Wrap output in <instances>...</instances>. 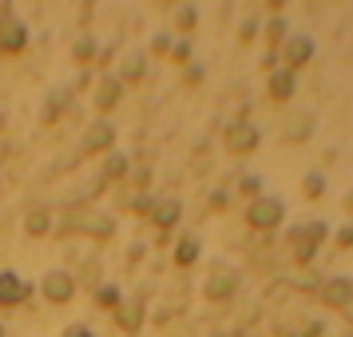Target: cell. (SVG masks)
<instances>
[{"label":"cell","mask_w":353,"mask_h":337,"mask_svg":"<svg viewBox=\"0 0 353 337\" xmlns=\"http://www.w3.org/2000/svg\"><path fill=\"white\" fill-rule=\"evenodd\" d=\"M88 88H92V72L83 68V72H80V80H76V88H72V92H88Z\"/></svg>","instance_id":"36"},{"label":"cell","mask_w":353,"mask_h":337,"mask_svg":"<svg viewBox=\"0 0 353 337\" xmlns=\"http://www.w3.org/2000/svg\"><path fill=\"white\" fill-rule=\"evenodd\" d=\"M294 88H298V76H294L290 68H274L270 80H266V96H270L274 103H286V99L294 96Z\"/></svg>","instance_id":"13"},{"label":"cell","mask_w":353,"mask_h":337,"mask_svg":"<svg viewBox=\"0 0 353 337\" xmlns=\"http://www.w3.org/2000/svg\"><path fill=\"white\" fill-rule=\"evenodd\" d=\"M139 258H143V242H135V246L128 250V262H139Z\"/></svg>","instance_id":"39"},{"label":"cell","mask_w":353,"mask_h":337,"mask_svg":"<svg viewBox=\"0 0 353 337\" xmlns=\"http://www.w3.org/2000/svg\"><path fill=\"white\" fill-rule=\"evenodd\" d=\"M28 48V28L12 17V0H0V56H20Z\"/></svg>","instance_id":"3"},{"label":"cell","mask_w":353,"mask_h":337,"mask_svg":"<svg viewBox=\"0 0 353 337\" xmlns=\"http://www.w3.org/2000/svg\"><path fill=\"white\" fill-rule=\"evenodd\" d=\"M282 4H286V0H266V8H274V12H282Z\"/></svg>","instance_id":"40"},{"label":"cell","mask_w":353,"mask_h":337,"mask_svg":"<svg viewBox=\"0 0 353 337\" xmlns=\"http://www.w3.org/2000/svg\"><path fill=\"white\" fill-rule=\"evenodd\" d=\"M262 36H266V52H278L282 44H286V20L282 17H270L266 20V28H262Z\"/></svg>","instance_id":"20"},{"label":"cell","mask_w":353,"mask_h":337,"mask_svg":"<svg viewBox=\"0 0 353 337\" xmlns=\"http://www.w3.org/2000/svg\"><path fill=\"white\" fill-rule=\"evenodd\" d=\"M278 56H282V64L294 72V68H302V64H310V56H314V40L305 32H298V36H286V44L278 48Z\"/></svg>","instance_id":"12"},{"label":"cell","mask_w":353,"mask_h":337,"mask_svg":"<svg viewBox=\"0 0 353 337\" xmlns=\"http://www.w3.org/2000/svg\"><path fill=\"white\" fill-rule=\"evenodd\" d=\"M151 207H155V203H151L147 194H135V198L128 203V210H135V214H151Z\"/></svg>","instance_id":"31"},{"label":"cell","mask_w":353,"mask_h":337,"mask_svg":"<svg viewBox=\"0 0 353 337\" xmlns=\"http://www.w3.org/2000/svg\"><path fill=\"white\" fill-rule=\"evenodd\" d=\"M318 334H321V321H314V318L290 321L286 329H282V337H318Z\"/></svg>","instance_id":"24"},{"label":"cell","mask_w":353,"mask_h":337,"mask_svg":"<svg viewBox=\"0 0 353 337\" xmlns=\"http://www.w3.org/2000/svg\"><path fill=\"white\" fill-rule=\"evenodd\" d=\"M234 289H239V274L226 270V266H214L210 278L203 282V294H207L210 302H226V298H234Z\"/></svg>","instance_id":"7"},{"label":"cell","mask_w":353,"mask_h":337,"mask_svg":"<svg viewBox=\"0 0 353 337\" xmlns=\"http://www.w3.org/2000/svg\"><path fill=\"white\" fill-rule=\"evenodd\" d=\"M60 234H92V238L108 242L115 234V218L112 214H103V210H80V214L64 218Z\"/></svg>","instance_id":"1"},{"label":"cell","mask_w":353,"mask_h":337,"mask_svg":"<svg viewBox=\"0 0 353 337\" xmlns=\"http://www.w3.org/2000/svg\"><path fill=\"white\" fill-rule=\"evenodd\" d=\"M40 294H44V302H52V305H68L76 298V274L72 270H48L40 278Z\"/></svg>","instance_id":"5"},{"label":"cell","mask_w":353,"mask_h":337,"mask_svg":"<svg viewBox=\"0 0 353 337\" xmlns=\"http://www.w3.org/2000/svg\"><path fill=\"white\" fill-rule=\"evenodd\" d=\"M115 321H119V329L135 334V329L143 325V302H139V298H131V302H119V305H115Z\"/></svg>","instance_id":"14"},{"label":"cell","mask_w":353,"mask_h":337,"mask_svg":"<svg viewBox=\"0 0 353 337\" xmlns=\"http://www.w3.org/2000/svg\"><path fill=\"white\" fill-rule=\"evenodd\" d=\"M68 103H72V92H52L48 103H44V123H56L60 119V112H68Z\"/></svg>","instance_id":"21"},{"label":"cell","mask_w":353,"mask_h":337,"mask_svg":"<svg viewBox=\"0 0 353 337\" xmlns=\"http://www.w3.org/2000/svg\"><path fill=\"white\" fill-rule=\"evenodd\" d=\"M32 298L28 278H20L17 270H0V305H24Z\"/></svg>","instance_id":"9"},{"label":"cell","mask_w":353,"mask_h":337,"mask_svg":"<svg viewBox=\"0 0 353 337\" xmlns=\"http://www.w3.org/2000/svg\"><path fill=\"white\" fill-rule=\"evenodd\" d=\"M325 223H302V226H294L286 234V242H290V254H294V262H310V258L318 254V246L325 242Z\"/></svg>","instance_id":"2"},{"label":"cell","mask_w":353,"mask_h":337,"mask_svg":"<svg viewBox=\"0 0 353 337\" xmlns=\"http://www.w3.org/2000/svg\"><path fill=\"white\" fill-rule=\"evenodd\" d=\"M128 171H131V159H128V155H119V151H112V155L103 159L99 183H119V178H128Z\"/></svg>","instance_id":"16"},{"label":"cell","mask_w":353,"mask_h":337,"mask_svg":"<svg viewBox=\"0 0 353 337\" xmlns=\"http://www.w3.org/2000/svg\"><path fill=\"white\" fill-rule=\"evenodd\" d=\"M151 56H171V36L167 32H159L151 40Z\"/></svg>","instance_id":"30"},{"label":"cell","mask_w":353,"mask_h":337,"mask_svg":"<svg viewBox=\"0 0 353 337\" xmlns=\"http://www.w3.org/2000/svg\"><path fill=\"white\" fill-rule=\"evenodd\" d=\"M171 60H175V64H191V44H187V40L171 44Z\"/></svg>","instance_id":"29"},{"label":"cell","mask_w":353,"mask_h":337,"mask_svg":"<svg viewBox=\"0 0 353 337\" xmlns=\"http://www.w3.org/2000/svg\"><path fill=\"white\" fill-rule=\"evenodd\" d=\"M115 147V127L108 119H96V123H88V131L80 135V151L83 155H112Z\"/></svg>","instance_id":"6"},{"label":"cell","mask_w":353,"mask_h":337,"mask_svg":"<svg viewBox=\"0 0 353 337\" xmlns=\"http://www.w3.org/2000/svg\"><path fill=\"white\" fill-rule=\"evenodd\" d=\"M194 24H199V12H194L191 4H183V8L175 12V28L179 32H194Z\"/></svg>","instance_id":"27"},{"label":"cell","mask_w":353,"mask_h":337,"mask_svg":"<svg viewBox=\"0 0 353 337\" xmlns=\"http://www.w3.org/2000/svg\"><path fill=\"white\" fill-rule=\"evenodd\" d=\"M337 250H350V246H353V226H345V230H337Z\"/></svg>","instance_id":"34"},{"label":"cell","mask_w":353,"mask_h":337,"mask_svg":"<svg viewBox=\"0 0 353 337\" xmlns=\"http://www.w3.org/2000/svg\"><path fill=\"white\" fill-rule=\"evenodd\" d=\"M258 143H262V135H258L254 123H242V119H234V123L226 127V147H230L234 155H250V151H258Z\"/></svg>","instance_id":"8"},{"label":"cell","mask_w":353,"mask_h":337,"mask_svg":"<svg viewBox=\"0 0 353 337\" xmlns=\"http://www.w3.org/2000/svg\"><path fill=\"white\" fill-rule=\"evenodd\" d=\"M64 337H96V334H92V329H88V325H72V329H68Z\"/></svg>","instance_id":"37"},{"label":"cell","mask_w":353,"mask_h":337,"mask_svg":"<svg viewBox=\"0 0 353 337\" xmlns=\"http://www.w3.org/2000/svg\"><path fill=\"white\" fill-rule=\"evenodd\" d=\"M199 254H203V250H199V238H191V234H187V238H179V246H175V262H179V266H194Z\"/></svg>","instance_id":"23"},{"label":"cell","mask_w":353,"mask_h":337,"mask_svg":"<svg viewBox=\"0 0 353 337\" xmlns=\"http://www.w3.org/2000/svg\"><path fill=\"white\" fill-rule=\"evenodd\" d=\"M302 194L305 198H321V194H325V178H321L318 171H310V175L302 178Z\"/></svg>","instance_id":"26"},{"label":"cell","mask_w":353,"mask_h":337,"mask_svg":"<svg viewBox=\"0 0 353 337\" xmlns=\"http://www.w3.org/2000/svg\"><path fill=\"white\" fill-rule=\"evenodd\" d=\"M179 214H183L179 198H163V203H155V207H151V218H155V226H159V230H171V226L179 223Z\"/></svg>","instance_id":"17"},{"label":"cell","mask_w":353,"mask_h":337,"mask_svg":"<svg viewBox=\"0 0 353 337\" xmlns=\"http://www.w3.org/2000/svg\"><path fill=\"white\" fill-rule=\"evenodd\" d=\"M254 36H258V20H246V24L239 28V40H242V44H250Z\"/></svg>","instance_id":"32"},{"label":"cell","mask_w":353,"mask_h":337,"mask_svg":"<svg viewBox=\"0 0 353 337\" xmlns=\"http://www.w3.org/2000/svg\"><path fill=\"white\" fill-rule=\"evenodd\" d=\"M350 321H353V305H350Z\"/></svg>","instance_id":"42"},{"label":"cell","mask_w":353,"mask_h":337,"mask_svg":"<svg viewBox=\"0 0 353 337\" xmlns=\"http://www.w3.org/2000/svg\"><path fill=\"white\" fill-rule=\"evenodd\" d=\"M131 178H135V187L143 191L147 183H151V167H139V171H135V175H131Z\"/></svg>","instance_id":"35"},{"label":"cell","mask_w":353,"mask_h":337,"mask_svg":"<svg viewBox=\"0 0 353 337\" xmlns=\"http://www.w3.org/2000/svg\"><path fill=\"white\" fill-rule=\"evenodd\" d=\"M239 191L250 194V198H258V194H262V178H258V175H242L239 178Z\"/></svg>","instance_id":"28"},{"label":"cell","mask_w":353,"mask_h":337,"mask_svg":"<svg viewBox=\"0 0 353 337\" xmlns=\"http://www.w3.org/2000/svg\"><path fill=\"white\" fill-rule=\"evenodd\" d=\"M0 337H4V325H0Z\"/></svg>","instance_id":"43"},{"label":"cell","mask_w":353,"mask_h":337,"mask_svg":"<svg viewBox=\"0 0 353 337\" xmlns=\"http://www.w3.org/2000/svg\"><path fill=\"white\" fill-rule=\"evenodd\" d=\"M226 203H230V194H226V191H214V194L207 198V207H210V210H226Z\"/></svg>","instance_id":"33"},{"label":"cell","mask_w":353,"mask_h":337,"mask_svg":"<svg viewBox=\"0 0 353 337\" xmlns=\"http://www.w3.org/2000/svg\"><path fill=\"white\" fill-rule=\"evenodd\" d=\"M143 72H147L143 52H128V56H123V64H119V83H123V88H128V83H139V80H143Z\"/></svg>","instance_id":"15"},{"label":"cell","mask_w":353,"mask_h":337,"mask_svg":"<svg viewBox=\"0 0 353 337\" xmlns=\"http://www.w3.org/2000/svg\"><path fill=\"white\" fill-rule=\"evenodd\" d=\"M199 80H203V68H187V88H191V83H199Z\"/></svg>","instance_id":"38"},{"label":"cell","mask_w":353,"mask_h":337,"mask_svg":"<svg viewBox=\"0 0 353 337\" xmlns=\"http://www.w3.org/2000/svg\"><path fill=\"white\" fill-rule=\"evenodd\" d=\"M310 131H314V119L305 112H298L286 127H282V139H286V143H302V139H310Z\"/></svg>","instance_id":"18"},{"label":"cell","mask_w":353,"mask_h":337,"mask_svg":"<svg viewBox=\"0 0 353 337\" xmlns=\"http://www.w3.org/2000/svg\"><path fill=\"white\" fill-rule=\"evenodd\" d=\"M318 298L330 305V309H350L353 305V282L350 278H325L318 286Z\"/></svg>","instance_id":"10"},{"label":"cell","mask_w":353,"mask_h":337,"mask_svg":"<svg viewBox=\"0 0 353 337\" xmlns=\"http://www.w3.org/2000/svg\"><path fill=\"white\" fill-rule=\"evenodd\" d=\"M282 214H286L282 198L258 194V198H250V207H246V223L254 226V230H274V226L282 223Z\"/></svg>","instance_id":"4"},{"label":"cell","mask_w":353,"mask_h":337,"mask_svg":"<svg viewBox=\"0 0 353 337\" xmlns=\"http://www.w3.org/2000/svg\"><path fill=\"white\" fill-rule=\"evenodd\" d=\"M72 56H76V64H92V60H99V44L92 40V36H80L76 44H72Z\"/></svg>","instance_id":"22"},{"label":"cell","mask_w":353,"mask_h":337,"mask_svg":"<svg viewBox=\"0 0 353 337\" xmlns=\"http://www.w3.org/2000/svg\"><path fill=\"white\" fill-rule=\"evenodd\" d=\"M24 230H28V238H44V234H52V210L36 207L32 214L24 218Z\"/></svg>","instance_id":"19"},{"label":"cell","mask_w":353,"mask_h":337,"mask_svg":"<svg viewBox=\"0 0 353 337\" xmlns=\"http://www.w3.org/2000/svg\"><path fill=\"white\" fill-rule=\"evenodd\" d=\"M345 210L353 214V187H350V194H345Z\"/></svg>","instance_id":"41"},{"label":"cell","mask_w":353,"mask_h":337,"mask_svg":"<svg viewBox=\"0 0 353 337\" xmlns=\"http://www.w3.org/2000/svg\"><path fill=\"white\" fill-rule=\"evenodd\" d=\"M119 99H123V83H119V76H99L96 80V92H92V103H96L99 115H108L119 108Z\"/></svg>","instance_id":"11"},{"label":"cell","mask_w":353,"mask_h":337,"mask_svg":"<svg viewBox=\"0 0 353 337\" xmlns=\"http://www.w3.org/2000/svg\"><path fill=\"white\" fill-rule=\"evenodd\" d=\"M92 294H96V305H103V309H115V305L123 302V298H119V289H115L112 282H99Z\"/></svg>","instance_id":"25"},{"label":"cell","mask_w":353,"mask_h":337,"mask_svg":"<svg viewBox=\"0 0 353 337\" xmlns=\"http://www.w3.org/2000/svg\"><path fill=\"white\" fill-rule=\"evenodd\" d=\"M345 337H350V334H345Z\"/></svg>","instance_id":"44"}]
</instances>
